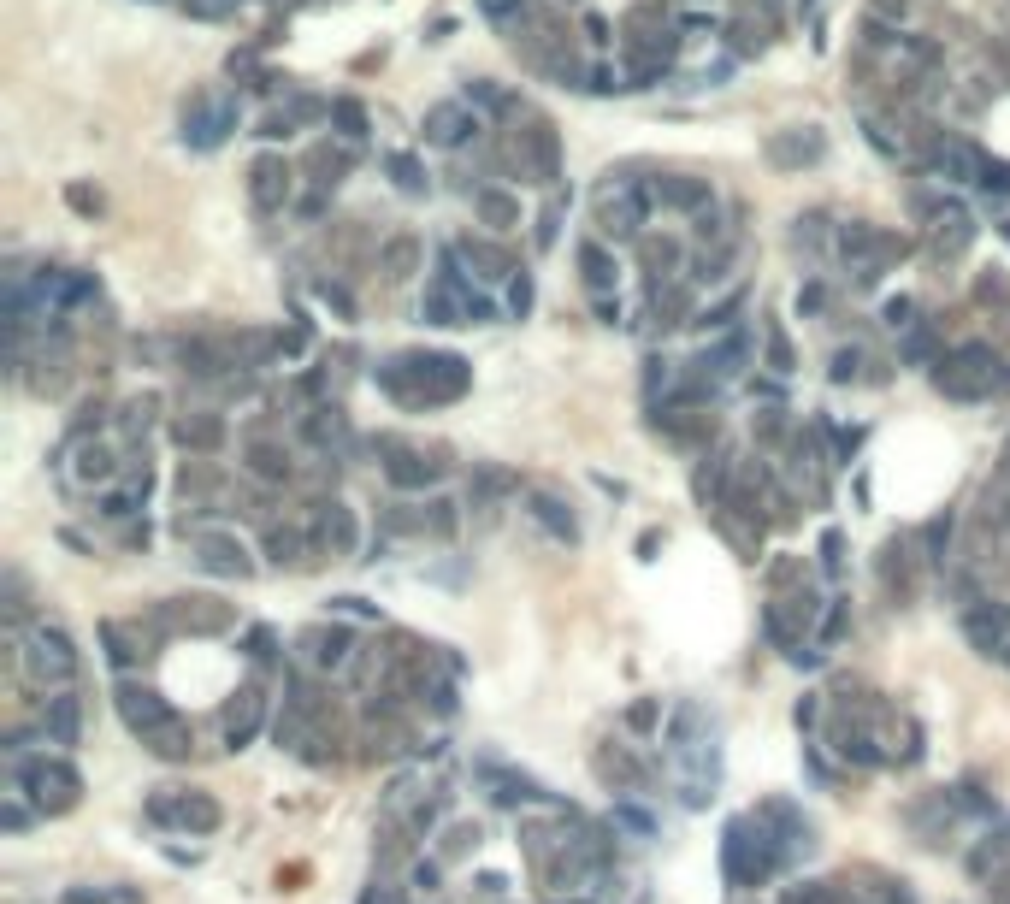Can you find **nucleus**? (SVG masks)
Here are the masks:
<instances>
[{
  "label": "nucleus",
  "instance_id": "obj_25",
  "mask_svg": "<svg viewBox=\"0 0 1010 904\" xmlns=\"http://www.w3.org/2000/svg\"><path fill=\"white\" fill-rule=\"evenodd\" d=\"M219 438H225V426L207 414V420H184L178 426V444H190V450H219Z\"/></svg>",
  "mask_w": 1010,
  "mask_h": 904
},
{
  "label": "nucleus",
  "instance_id": "obj_14",
  "mask_svg": "<svg viewBox=\"0 0 1010 904\" xmlns=\"http://www.w3.org/2000/svg\"><path fill=\"white\" fill-rule=\"evenodd\" d=\"M201 568H213V574H249L254 562L243 556L237 538H201Z\"/></svg>",
  "mask_w": 1010,
  "mask_h": 904
},
{
  "label": "nucleus",
  "instance_id": "obj_15",
  "mask_svg": "<svg viewBox=\"0 0 1010 904\" xmlns=\"http://www.w3.org/2000/svg\"><path fill=\"white\" fill-rule=\"evenodd\" d=\"M414 260H420V243H414V237H390V243H384V255H379L384 284H402V278H414Z\"/></svg>",
  "mask_w": 1010,
  "mask_h": 904
},
{
  "label": "nucleus",
  "instance_id": "obj_19",
  "mask_svg": "<svg viewBox=\"0 0 1010 904\" xmlns=\"http://www.w3.org/2000/svg\"><path fill=\"white\" fill-rule=\"evenodd\" d=\"M579 272H585L591 290H609V284H615V260L603 255V243H579Z\"/></svg>",
  "mask_w": 1010,
  "mask_h": 904
},
{
  "label": "nucleus",
  "instance_id": "obj_22",
  "mask_svg": "<svg viewBox=\"0 0 1010 904\" xmlns=\"http://www.w3.org/2000/svg\"><path fill=\"white\" fill-rule=\"evenodd\" d=\"M384 473H390V485H432V479H438V467L420 461V455H396Z\"/></svg>",
  "mask_w": 1010,
  "mask_h": 904
},
{
  "label": "nucleus",
  "instance_id": "obj_31",
  "mask_svg": "<svg viewBox=\"0 0 1010 904\" xmlns=\"http://www.w3.org/2000/svg\"><path fill=\"white\" fill-rule=\"evenodd\" d=\"M331 119L343 125V136H367V107H361V101H337Z\"/></svg>",
  "mask_w": 1010,
  "mask_h": 904
},
{
  "label": "nucleus",
  "instance_id": "obj_34",
  "mask_svg": "<svg viewBox=\"0 0 1010 904\" xmlns=\"http://www.w3.org/2000/svg\"><path fill=\"white\" fill-rule=\"evenodd\" d=\"M768 367H774V373H792V343L780 337V325H768Z\"/></svg>",
  "mask_w": 1010,
  "mask_h": 904
},
{
  "label": "nucleus",
  "instance_id": "obj_5",
  "mask_svg": "<svg viewBox=\"0 0 1010 904\" xmlns=\"http://www.w3.org/2000/svg\"><path fill=\"white\" fill-rule=\"evenodd\" d=\"M18 780L36 792L42 810H71V804H77V775H71L65 763H24Z\"/></svg>",
  "mask_w": 1010,
  "mask_h": 904
},
{
  "label": "nucleus",
  "instance_id": "obj_45",
  "mask_svg": "<svg viewBox=\"0 0 1010 904\" xmlns=\"http://www.w3.org/2000/svg\"><path fill=\"white\" fill-rule=\"evenodd\" d=\"M414 881H420V887L432 893V887H438V863H420V869H414Z\"/></svg>",
  "mask_w": 1010,
  "mask_h": 904
},
{
  "label": "nucleus",
  "instance_id": "obj_13",
  "mask_svg": "<svg viewBox=\"0 0 1010 904\" xmlns=\"http://www.w3.org/2000/svg\"><path fill=\"white\" fill-rule=\"evenodd\" d=\"M479 780L491 786V798H497V804H532V798H544V786H538V780L508 775V769H497V763H485V769H479Z\"/></svg>",
  "mask_w": 1010,
  "mask_h": 904
},
{
  "label": "nucleus",
  "instance_id": "obj_36",
  "mask_svg": "<svg viewBox=\"0 0 1010 904\" xmlns=\"http://www.w3.org/2000/svg\"><path fill=\"white\" fill-rule=\"evenodd\" d=\"M77 473H83V479H107V473H113V455H107V450H89Z\"/></svg>",
  "mask_w": 1010,
  "mask_h": 904
},
{
  "label": "nucleus",
  "instance_id": "obj_12",
  "mask_svg": "<svg viewBox=\"0 0 1010 904\" xmlns=\"http://www.w3.org/2000/svg\"><path fill=\"white\" fill-rule=\"evenodd\" d=\"M30 668H36V674H54V680H65V674L77 668V656H71V639H65L60 627H48V633L36 639V656H30Z\"/></svg>",
  "mask_w": 1010,
  "mask_h": 904
},
{
  "label": "nucleus",
  "instance_id": "obj_38",
  "mask_svg": "<svg viewBox=\"0 0 1010 904\" xmlns=\"http://www.w3.org/2000/svg\"><path fill=\"white\" fill-rule=\"evenodd\" d=\"M508 308H514V314H526V308H532V278H526V272L508 284Z\"/></svg>",
  "mask_w": 1010,
  "mask_h": 904
},
{
  "label": "nucleus",
  "instance_id": "obj_39",
  "mask_svg": "<svg viewBox=\"0 0 1010 904\" xmlns=\"http://www.w3.org/2000/svg\"><path fill=\"white\" fill-rule=\"evenodd\" d=\"M833 379H839V385L857 379V349H839V355H833Z\"/></svg>",
  "mask_w": 1010,
  "mask_h": 904
},
{
  "label": "nucleus",
  "instance_id": "obj_33",
  "mask_svg": "<svg viewBox=\"0 0 1010 904\" xmlns=\"http://www.w3.org/2000/svg\"><path fill=\"white\" fill-rule=\"evenodd\" d=\"M314 172H325V184H337L343 172H349V154H331V148H314V160H308Z\"/></svg>",
  "mask_w": 1010,
  "mask_h": 904
},
{
  "label": "nucleus",
  "instance_id": "obj_37",
  "mask_svg": "<svg viewBox=\"0 0 1010 904\" xmlns=\"http://www.w3.org/2000/svg\"><path fill=\"white\" fill-rule=\"evenodd\" d=\"M556 225H562V207L550 201V207H544V219H538V249H550V243H556Z\"/></svg>",
  "mask_w": 1010,
  "mask_h": 904
},
{
  "label": "nucleus",
  "instance_id": "obj_9",
  "mask_svg": "<svg viewBox=\"0 0 1010 904\" xmlns=\"http://www.w3.org/2000/svg\"><path fill=\"white\" fill-rule=\"evenodd\" d=\"M119 715H125L142 739H148L154 727H166V721H172V710L160 704V692H148V686H119Z\"/></svg>",
  "mask_w": 1010,
  "mask_h": 904
},
{
  "label": "nucleus",
  "instance_id": "obj_29",
  "mask_svg": "<svg viewBox=\"0 0 1010 904\" xmlns=\"http://www.w3.org/2000/svg\"><path fill=\"white\" fill-rule=\"evenodd\" d=\"M390 178H396V190H408V195L426 190V172H420L414 154H390Z\"/></svg>",
  "mask_w": 1010,
  "mask_h": 904
},
{
  "label": "nucleus",
  "instance_id": "obj_16",
  "mask_svg": "<svg viewBox=\"0 0 1010 904\" xmlns=\"http://www.w3.org/2000/svg\"><path fill=\"white\" fill-rule=\"evenodd\" d=\"M260 704H266V698H260L254 686L243 692V698H237V704H231V715H225V739H231V745H243L254 727H260Z\"/></svg>",
  "mask_w": 1010,
  "mask_h": 904
},
{
  "label": "nucleus",
  "instance_id": "obj_4",
  "mask_svg": "<svg viewBox=\"0 0 1010 904\" xmlns=\"http://www.w3.org/2000/svg\"><path fill=\"white\" fill-rule=\"evenodd\" d=\"M514 154H520V166H526V178L532 184H556L562 178V136L550 119H532V125L514 136Z\"/></svg>",
  "mask_w": 1010,
  "mask_h": 904
},
{
  "label": "nucleus",
  "instance_id": "obj_3",
  "mask_svg": "<svg viewBox=\"0 0 1010 904\" xmlns=\"http://www.w3.org/2000/svg\"><path fill=\"white\" fill-rule=\"evenodd\" d=\"M774 863H780L774 840H762V834L751 840V822L727 828V875H733V887H762L774 875Z\"/></svg>",
  "mask_w": 1010,
  "mask_h": 904
},
{
  "label": "nucleus",
  "instance_id": "obj_24",
  "mask_svg": "<svg viewBox=\"0 0 1010 904\" xmlns=\"http://www.w3.org/2000/svg\"><path fill=\"white\" fill-rule=\"evenodd\" d=\"M308 645H314L308 656H314L319 668H337V662L349 656V633H337V627H331V633H308Z\"/></svg>",
  "mask_w": 1010,
  "mask_h": 904
},
{
  "label": "nucleus",
  "instance_id": "obj_46",
  "mask_svg": "<svg viewBox=\"0 0 1010 904\" xmlns=\"http://www.w3.org/2000/svg\"><path fill=\"white\" fill-rule=\"evenodd\" d=\"M367 904H402V893H373Z\"/></svg>",
  "mask_w": 1010,
  "mask_h": 904
},
{
  "label": "nucleus",
  "instance_id": "obj_35",
  "mask_svg": "<svg viewBox=\"0 0 1010 904\" xmlns=\"http://www.w3.org/2000/svg\"><path fill=\"white\" fill-rule=\"evenodd\" d=\"M266 550H272L278 562H296V532H278V526H272V532H266Z\"/></svg>",
  "mask_w": 1010,
  "mask_h": 904
},
{
  "label": "nucleus",
  "instance_id": "obj_42",
  "mask_svg": "<svg viewBox=\"0 0 1010 904\" xmlns=\"http://www.w3.org/2000/svg\"><path fill=\"white\" fill-rule=\"evenodd\" d=\"M615 816H621V822H627L632 834H650V816H644V810H632V804H621V810H615Z\"/></svg>",
  "mask_w": 1010,
  "mask_h": 904
},
{
  "label": "nucleus",
  "instance_id": "obj_6",
  "mask_svg": "<svg viewBox=\"0 0 1010 904\" xmlns=\"http://www.w3.org/2000/svg\"><path fill=\"white\" fill-rule=\"evenodd\" d=\"M249 201L260 213H278V207L290 201V166H284L278 154H260L249 166Z\"/></svg>",
  "mask_w": 1010,
  "mask_h": 904
},
{
  "label": "nucleus",
  "instance_id": "obj_18",
  "mask_svg": "<svg viewBox=\"0 0 1010 904\" xmlns=\"http://www.w3.org/2000/svg\"><path fill=\"white\" fill-rule=\"evenodd\" d=\"M650 195L668 201V207H703V201H709V184H697V178H662Z\"/></svg>",
  "mask_w": 1010,
  "mask_h": 904
},
{
  "label": "nucleus",
  "instance_id": "obj_28",
  "mask_svg": "<svg viewBox=\"0 0 1010 904\" xmlns=\"http://www.w3.org/2000/svg\"><path fill=\"white\" fill-rule=\"evenodd\" d=\"M325 544H331V550H349V544H355V520H349L343 503L325 509Z\"/></svg>",
  "mask_w": 1010,
  "mask_h": 904
},
{
  "label": "nucleus",
  "instance_id": "obj_11",
  "mask_svg": "<svg viewBox=\"0 0 1010 904\" xmlns=\"http://www.w3.org/2000/svg\"><path fill=\"white\" fill-rule=\"evenodd\" d=\"M638 213H644V201L632 190L597 195V231H603V237H632V231H638Z\"/></svg>",
  "mask_w": 1010,
  "mask_h": 904
},
{
  "label": "nucleus",
  "instance_id": "obj_40",
  "mask_svg": "<svg viewBox=\"0 0 1010 904\" xmlns=\"http://www.w3.org/2000/svg\"><path fill=\"white\" fill-rule=\"evenodd\" d=\"M644 260H650V266H674L680 249H674V243H644Z\"/></svg>",
  "mask_w": 1010,
  "mask_h": 904
},
{
  "label": "nucleus",
  "instance_id": "obj_10",
  "mask_svg": "<svg viewBox=\"0 0 1010 904\" xmlns=\"http://www.w3.org/2000/svg\"><path fill=\"white\" fill-rule=\"evenodd\" d=\"M473 130H479V119H473L461 101H443V107L426 113V142H438V148H461Z\"/></svg>",
  "mask_w": 1010,
  "mask_h": 904
},
{
  "label": "nucleus",
  "instance_id": "obj_20",
  "mask_svg": "<svg viewBox=\"0 0 1010 904\" xmlns=\"http://www.w3.org/2000/svg\"><path fill=\"white\" fill-rule=\"evenodd\" d=\"M148 751H154V757H190V727H184V721L154 727V733H148Z\"/></svg>",
  "mask_w": 1010,
  "mask_h": 904
},
{
  "label": "nucleus",
  "instance_id": "obj_44",
  "mask_svg": "<svg viewBox=\"0 0 1010 904\" xmlns=\"http://www.w3.org/2000/svg\"><path fill=\"white\" fill-rule=\"evenodd\" d=\"M987 190H1010V166H987V178H981Z\"/></svg>",
  "mask_w": 1010,
  "mask_h": 904
},
{
  "label": "nucleus",
  "instance_id": "obj_7",
  "mask_svg": "<svg viewBox=\"0 0 1010 904\" xmlns=\"http://www.w3.org/2000/svg\"><path fill=\"white\" fill-rule=\"evenodd\" d=\"M148 816H154V822H184L195 834H213V828H219V804H213V798H154Z\"/></svg>",
  "mask_w": 1010,
  "mask_h": 904
},
{
  "label": "nucleus",
  "instance_id": "obj_26",
  "mask_svg": "<svg viewBox=\"0 0 1010 904\" xmlns=\"http://www.w3.org/2000/svg\"><path fill=\"white\" fill-rule=\"evenodd\" d=\"M473 207H479V219H491L497 231H503V225H514V213H520V207H514L503 190H479V195H473Z\"/></svg>",
  "mask_w": 1010,
  "mask_h": 904
},
{
  "label": "nucleus",
  "instance_id": "obj_41",
  "mask_svg": "<svg viewBox=\"0 0 1010 904\" xmlns=\"http://www.w3.org/2000/svg\"><path fill=\"white\" fill-rule=\"evenodd\" d=\"M479 491H491V497H497V491H514V479L497 473V467H485V473H479Z\"/></svg>",
  "mask_w": 1010,
  "mask_h": 904
},
{
  "label": "nucleus",
  "instance_id": "obj_27",
  "mask_svg": "<svg viewBox=\"0 0 1010 904\" xmlns=\"http://www.w3.org/2000/svg\"><path fill=\"white\" fill-rule=\"evenodd\" d=\"M969 237H975L969 213H957V207H951V213H940V249H946V255H957V249H963Z\"/></svg>",
  "mask_w": 1010,
  "mask_h": 904
},
{
  "label": "nucleus",
  "instance_id": "obj_30",
  "mask_svg": "<svg viewBox=\"0 0 1010 904\" xmlns=\"http://www.w3.org/2000/svg\"><path fill=\"white\" fill-rule=\"evenodd\" d=\"M881 243H886V237H875L863 219H851V225L839 231V249H845V255H869V249H881Z\"/></svg>",
  "mask_w": 1010,
  "mask_h": 904
},
{
  "label": "nucleus",
  "instance_id": "obj_32",
  "mask_svg": "<svg viewBox=\"0 0 1010 904\" xmlns=\"http://www.w3.org/2000/svg\"><path fill=\"white\" fill-rule=\"evenodd\" d=\"M249 461H254V473H266V479H284V473H290V461H284L278 450H266V444H254Z\"/></svg>",
  "mask_w": 1010,
  "mask_h": 904
},
{
  "label": "nucleus",
  "instance_id": "obj_23",
  "mask_svg": "<svg viewBox=\"0 0 1010 904\" xmlns=\"http://www.w3.org/2000/svg\"><path fill=\"white\" fill-rule=\"evenodd\" d=\"M532 515L544 520V526H550L556 538H568V544L579 538V526H573V515L562 509V503H556V497H532Z\"/></svg>",
  "mask_w": 1010,
  "mask_h": 904
},
{
  "label": "nucleus",
  "instance_id": "obj_17",
  "mask_svg": "<svg viewBox=\"0 0 1010 904\" xmlns=\"http://www.w3.org/2000/svg\"><path fill=\"white\" fill-rule=\"evenodd\" d=\"M963 627L993 650V645H1005V639H1010V609H969V621H963Z\"/></svg>",
  "mask_w": 1010,
  "mask_h": 904
},
{
  "label": "nucleus",
  "instance_id": "obj_2",
  "mask_svg": "<svg viewBox=\"0 0 1010 904\" xmlns=\"http://www.w3.org/2000/svg\"><path fill=\"white\" fill-rule=\"evenodd\" d=\"M999 361H993V349H981V343H963L957 349V361H940V373H934V385L957 396V402H981L987 390L999 385V373H993Z\"/></svg>",
  "mask_w": 1010,
  "mask_h": 904
},
{
  "label": "nucleus",
  "instance_id": "obj_8",
  "mask_svg": "<svg viewBox=\"0 0 1010 904\" xmlns=\"http://www.w3.org/2000/svg\"><path fill=\"white\" fill-rule=\"evenodd\" d=\"M821 154H827V136H821L816 125L780 130V136L768 142V160H774V166H810V160H821Z\"/></svg>",
  "mask_w": 1010,
  "mask_h": 904
},
{
  "label": "nucleus",
  "instance_id": "obj_1",
  "mask_svg": "<svg viewBox=\"0 0 1010 904\" xmlns=\"http://www.w3.org/2000/svg\"><path fill=\"white\" fill-rule=\"evenodd\" d=\"M379 385L402 402H455L467 390V361L461 355H396L379 373Z\"/></svg>",
  "mask_w": 1010,
  "mask_h": 904
},
{
  "label": "nucleus",
  "instance_id": "obj_21",
  "mask_svg": "<svg viewBox=\"0 0 1010 904\" xmlns=\"http://www.w3.org/2000/svg\"><path fill=\"white\" fill-rule=\"evenodd\" d=\"M48 733H54L60 745H71V739H77V698H71V692L48 698Z\"/></svg>",
  "mask_w": 1010,
  "mask_h": 904
},
{
  "label": "nucleus",
  "instance_id": "obj_43",
  "mask_svg": "<svg viewBox=\"0 0 1010 904\" xmlns=\"http://www.w3.org/2000/svg\"><path fill=\"white\" fill-rule=\"evenodd\" d=\"M946 538H951V515H946V520H934V526H928V550L940 556V544H946Z\"/></svg>",
  "mask_w": 1010,
  "mask_h": 904
}]
</instances>
